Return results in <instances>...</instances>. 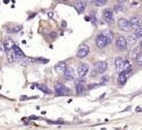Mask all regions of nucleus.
<instances>
[{"label": "nucleus", "instance_id": "obj_29", "mask_svg": "<svg viewBox=\"0 0 142 130\" xmlns=\"http://www.w3.org/2000/svg\"><path fill=\"white\" fill-rule=\"evenodd\" d=\"M136 112H137V113H141V107H140V106H137V107H136Z\"/></svg>", "mask_w": 142, "mask_h": 130}, {"label": "nucleus", "instance_id": "obj_26", "mask_svg": "<svg viewBox=\"0 0 142 130\" xmlns=\"http://www.w3.org/2000/svg\"><path fill=\"white\" fill-rule=\"evenodd\" d=\"M48 123H51V124H64V121L62 119H59L57 121H49V120H47Z\"/></svg>", "mask_w": 142, "mask_h": 130}, {"label": "nucleus", "instance_id": "obj_2", "mask_svg": "<svg viewBox=\"0 0 142 130\" xmlns=\"http://www.w3.org/2000/svg\"><path fill=\"white\" fill-rule=\"evenodd\" d=\"M116 46L119 51H125L128 49V42L124 36H118L116 39Z\"/></svg>", "mask_w": 142, "mask_h": 130}, {"label": "nucleus", "instance_id": "obj_1", "mask_svg": "<svg viewBox=\"0 0 142 130\" xmlns=\"http://www.w3.org/2000/svg\"><path fill=\"white\" fill-rule=\"evenodd\" d=\"M68 94H70V90H68L67 87H66L64 85L60 84V83L55 84V95L56 96H66Z\"/></svg>", "mask_w": 142, "mask_h": 130}, {"label": "nucleus", "instance_id": "obj_11", "mask_svg": "<svg viewBox=\"0 0 142 130\" xmlns=\"http://www.w3.org/2000/svg\"><path fill=\"white\" fill-rule=\"evenodd\" d=\"M74 6H75L76 10L78 11L79 14H81V13H83L85 8H86V2L85 1H76Z\"/></svg>", "mask_w": 142, "mask_h": 130}, {"label": "nucleus", "instance_id": "obj_10", "mask_svg": "<svg viewBox=\"0 0 142 130\" xmlns=\"http://www.w3.org/2000/svg\"><path fill=\"white\" fill-rule=\"evenodd\" d=\"M66 67L67 66L64 62H59L55 65V70L59 74H64V72H66Z\"/></svg>", "mask_w": 142, "mask_h": 130}, {"label": "nucleus", "instance_id": "obj_16", "mask_svg": "<svg viewBox=\"0 0 142 130\" xmlns=\"http://www.w3.org/2000/svg\"><path fill=\"white\" fill-rule=\"evenodd\" d=\"M6 57H7V60H9V63H14L16 61V56L14 54L13 50H7L6 51Z\"/></svg>", "mask_w": 142, "mask_h": 130}, {"label": "nucleus", "instance_id": "obj_18", "mask_svg": "<svg viewBox=\"0 0 142 130\" xmlns=\"http://www.w3.org/2000/svg\"><path fill=\"white\" fill-rule=\"evenodd\" d=\"M82 92H84V85L82 82H78L76 84V93L81 94Z\"/></svg>", "mask_w": 142, "mask_h": 130}, {"label": "nucleus", "instance_id": "obj_9", "mask_svg": "<svg viewBox=\"0 0 142 130\" xmlns=\"http://www.w3.org/2000/svg\"><path fill=\"white\" fill-rule=\"evenodd\" d=\"M129 23H130V26H131V29L135 30V29H137V28L141 27V21H140V19L137 18V17H133L129 21Z\"/></svg>", "mask_w": 142, "mask_h": 130}, {"label": "nucleus", "instance_id": "obj_22", "mask_svg": "<svg viewBox=\"0 0 142 130\" xmlns=\"http://www.w3.org/2000/svg\"><path fill=\"white\" fill-rule=\"evenodd\" d=\"M40 91H43L44 93H46V94H51V90L47 86H45V85H39L38 87Z\"/></svg>", "mask_w": 142, "mask_h": 130}, {"label": "nucleus", "instance_id": "obj_34", "mask_svg": "<svg viewBox=\"0 0 142 130\" xmlns=\"http://www.w3.org/2000/svg\"><path fill=\"white\" fill-rule=\"evenodd\" d=\"M49 17H50V18H52V17H53V14H52V13H51V14H49Z\"/></svg>", "mask_w": 142, "mask_h": 130}, {"label": "nucleus", "instance_id": "obj_3", "mask_svg": "<svg viewBox=\"0 0 142 130\" xmlns=\"http://www.w3.org/2000/svg\"><path fill=\"white\" fill-rule=\"evenodd\" d=\"M118 27L120 28V30L125 31V32H129L131 30V26H130V23L127 19H119L118 21Z\"/></svg>", "mask_w": 142, "mask_h": 130}, {"label": "nucleus", "instance_id": "obj_23", "mask_svg": "<svg viewBox=\"0 0 142 130\" xmlns=\"http://www.w3.org/2000/svg\"><path fill=\"white\" fill-rule=\"evenodd\" d=\"M136 63H137V65H142V54H141V52H139L138 53V55H137V57H136Z\"/></svg>", "mask_w": 142, "mask_h": 130}, {"label": "nucleus", "instance_id": "obj_5", "mask_svg": "<svg viewBox=\"0 0 142 130\" xmlns=\"http://www.w3.org/2000/svg\"><path fill=\"white\" fill-rule=\"evenodd\" d=\"M103 18L107 23H112L114 18H113V11L110 8H106L103 10Z\"/></svg>", "mask_w": 142, "mask_h": 130}, {"label": "nucleus", "instance_id": "obj_20", "mask_svg": "<svg viewBox=\"0 0 142 130\" xmlns=\"http://www.w3.org/2000/svg\"><path fill=\"white\" fill-rule=\"evenodd\" d=\"M134 35H135V37L137 39H141V37H142V28L139 27V28H137V29L134 30Z\"/></svg>", "mask_w": 142, "mask_h": 130}, {"label": "nucleus", "instance_id": "obj_4", "mask_svg": "<svg viewBox=\"0 0 142 130\" xmlns=\"http://www.w3.org/2000/svg\"><path fill=\"white\" fill-rule=\"evenodd\" d=\"M88 54H89V48H88V46H86V44H83V46H81L79 48L78 52H77V57H78V58H84V57H86Z\"/></svg>", "mask_w": 142, "mask_h": 130}, {"label": "nucleus", "instance_id": "obj_6", "mask_svg": "<svg viewBox=\"0 0 142 130\" xmlns=\"http://www.w3.org/2000/svg\"><path fill=\"white\" fill-rule=\"evenodd\" d=\"M107 68H108V64L105 61H100V62L95 64V70L98 73H104L107 70Z\"/></svg>", "mask_w": 142, "mask_h": 130}, {"label": "nucleus", "instance_id": "obj_24", "mask_svg": "<svg viewBox=\"0 0 142 130\" xmlns=\"http://www.w3.org/2000/svg\"><path fill=\"white\" fill-rule=\"evenodd\" d=\"M138 53H139V50L138 49H134V50H132V52H131V59H133V60H135L136 59V57H137V55H138Z\"/></svg>", "mask_w": 142, "mask_h": 130}, {"label": "nucleus", "instance_id": "obj_15", "mask_svg": "<svg viewBox=\"0 0 142 130\" xmlns=\"http://www.w3.org/2000/svg\"><path fill=\"white\" fill-rule=\"evenodd\" d=\"M63 75H64V78H66V80H68V81L74 80V70H73V68L66 67V70L64 72Z\"/></svg>", "mask_w": 142, "mask_h": 130}, {"label": "nucleus", "instance_id": "obj_8", "mask_svg": "<svg viewBox=\"0 0 142 130\" xmlns=\"http://www.w3.org/2000/svg\"><path fill=\"white\" fill-rule=\"evenodd\" d=\"M95 43H96V47L98 48L103 49V48H105L107 46V40L102 34H99L98 36H96V38H95Z\"/></svg>", "mask_w": 142, "mask_h": 130}, {"label": "nucleus", "instance_id": "obj_13", "mask_svg": "<svg viewBox=\"0 0 142 130\" xmlns=\"http://www.w3.org/2000/svg\"><path fill=\"white\" fill-rule=\"evenodd\" d=\"M103 36L105 38H106V40H107V44H109V43H111L112 42V40H113V37H114V36H113V33L112 32L110 31V30H105V31H103L102 33Z\"/></svg>", "mask_w": 142, "mask_h": 130}, {"label": "nucleus", "instance_id": "obj_28", "mask_svg": "<svg viewBox=\"0 0 142 130\" xmlns=\"http://www.w3.org/2000/svg\"><path fill=\"white\" fill-rule=\"evenodd\" d=\"M55 36H56V33H55V32H51V33H50V37H51V38H55Z\"/></svg>", "mask_w": 142, "mask_h": 130}, {"label": "nucleus", "instance_id": "obj_14", "mask_svg": "<svg viewBox=\"0 0 142 130\" xmlns=\"http://www.w3.org/2000/svg\"><path fill=\"white\" fill-rule=\"evenodd\" d=\"M123 63H124V59L121 58V57H118V58L115 59V66L117 68V70L119 72L123 71Z\"/></svg>", "mask_w": 142, "mask_h": 130}, {"label": "nucleus", "instance_id": "obj_31", "mask_svg": "<svg viewBox=\"0 0 142 130\" xmlns=\"http://www.w3.org/2000/svg\"><path fill=\"white\" fill-rule=\"evenodd\" d=\"M105 95H106V93H104V94H103L102 96H101V97H100V99H103V98H104V97H105Z\"/></svg>", "mask_w": 142, "mask_h": 130}, {"label": "nucleus", "instance_id": "obj_17", "mask_svg": "<svg viewBox=\"0 0 142 130\" xmlns=\"http://www.w3.org/2000/svg\"><path fill=\"white\" fill-rule=\"evenodd\" d=\"M3 44H4L5 51H7V50H11V49H13V46H14L15 43L13 42V40H11L10 38H9V39H5V40H4Z\"/></svg>", "mask_w": 142, "mask_h": 130}, {"label": "nucleus", "instance_id": "obj_21", "mask_svg": "<svg viewBox=\"0 0 142 130\" xmlns=\"http://www.w3.org/2000/svg\"><path fill=\"white\" fill-rule=\"evenodd\" d=\"M125 40H127V42L129 43H131V44H136L137 42V38L135 37V35H129L128 36V38H125Z\"/></svg>", "mask_w": 142, "mask_h": 130}, {"label": "nucleus", "instance_id": "obj_30", "mask_svg": "<svg viewBox=\"0 0 142 130\" xmlns=\"http://www.w3.org/2000/svg\"><path fill=\"white\" fill-rule=\"evenodd\" d=\"M30 119H38V117H36V116H31Z\"/></svg>", "mask_w": 142, "mask_h": 130}, {"label": "nucleus", "instance_id": "obj_19", "mask_svg": "<svg viewBox=\"0 0 142 130\" xmlns=\"http://www.w3.org/2000/svg\"><path fill=\"white\" fill-rule=\"evenodd\" d=\"M127 82V74H124L123 72H120L118 75V84L119 85H124Z\"/></svg>", "mask_w": 142, "mask_h": 130}, {"label": "nucleus", "instance_id": "obj_33", "mask_svg": "<svg viewBox=\"0 0 142 130\" xmlns=\"http://www.w3.org/2000/svg\"><path fill=\"white\" fill-rule=\"evenodd\" d=\"M26 98H27L26 96H22V97H21V99H22V100H23V99H26Z\"/></svg>", "mask_w": 142, "mask_h": 130}, {"label": "nucleus", "instance_id": "obj_35", "mask_svg": "<svg viewBox=\"0 0 142 130\" xmlns=\"http://www.w3.org/2000/svg\"><path fill=\"white\" fill-rule=\"evenodd\" d=\"M85 20H86V21H89V17H85Z\"/></svg>", "mask_w": 142, "mask_h": 130}, {"label": "nucleus", "instance_id": "obj_27", "mask_svg": "<svg viewBox=\"0 0 142 130\" xmlns=\"http://www.w3.org/2000/svg\"><path fill=\"white\" fill-rule=\"evenodd\" d=\"M115 9H116L117 11H119V10H121V4H117V5L115 6Z\"/></svg>", "mask_w": 142, "mask_h": 130}, {"label": "nucleus", "instance_id": "obj_12", "mask_svg": "<svg viewBox=\"0 0 142 130\" xmlns=\"http://www.w3.org/2000/svg\"><path fill=\"white\" fill-rule=\"evenodd\" d=\"M11 50H13V52H14V54H15L16 57H18V58H21V59L25 58V54H24L23 51L17 46V44H14Z\"/></svg>", "mask_w": 142, "mask_h": 130}, {"label": "nucleus", "instance_id": "obj_7", "mask_svg": "<svg viewBox=\"0 0 142 130\" xmlns=\"http://www.w3.org/2000/svg\"><path fill=\"white\" fill-rule=\"evenodd\" d=\"M88 70H89V67H88L87 64H85V63L81 64L80 66L78 67V69H77V72H78L79 78H84V76L87 74Z\"/></svg>", "mask_w": 142, "mask_h": 130}, {"label": "nucleus", "instance_id": "obj_32", "mask_svg": "<svg viewBox=\"0 0 142 130\" xmlns=\"http://www.w3.org/2000/svg\"><path fill=\"white\" fill-rule=\"evenodd\" d=\"M138 4V2L137 1H135V2H132V5H137Z\"/></svg>", "mask_w": 142, "mask_h": 130}, {"label": "nucleus", "instance_id": "obj_25", "mask_svg": "<svg viewBox=\"0 0 142 130\" xmlns=\"http://www.w3.org/2000/svg\"><path fill=\"white\" fill-rule=\"evenodd\" d=\"M91 2L95 3V4L98 5V6H102V5L107 3V1H105V0H93V1H91Z\"/></svg>", "mask_w": 142, "mask_h": 130}]
</instances>
